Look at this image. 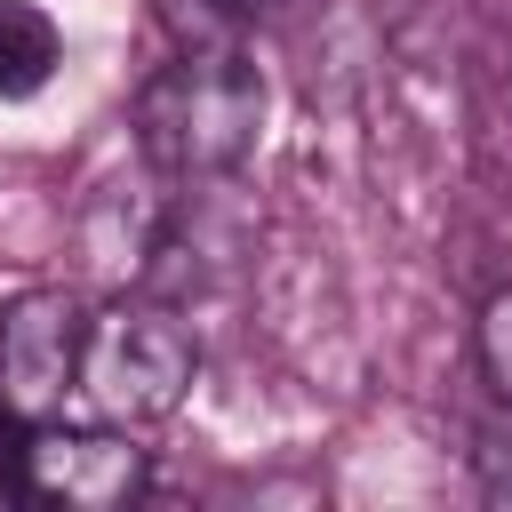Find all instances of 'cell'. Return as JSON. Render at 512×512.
<instances>
[{
	"label": "cell",
	"instance_id": "52a82bcc",
	"mask_svg": "<svg viewBox=\"0 0 512 512\" xmlns=\"http://www.w3.org/2000/svg\"><path fill=\"white\" fill-rule=\"evenodd\" d=\"M208 8H224V16H256V8H280V0H208Z\"/></svg>",
	"mask_w": 512,
	"mask_h": 512
},
{
	"label": "cell",
	"instance_id": "277c9868",
	"mask_svg": "<svg viewBox=\"0 0 512 512\" xmlns=\"http://www.w3.org/2000/svg\"><path fill=\"white\" fill-rule=\"evenodd\" d=\"M80 352H88V312L64 288H24L0 312V416L48 424L80 392Z\"/></svg>",
	"mask_w": 512,
	"mask_h": 512
},
{
	"label": "cell",
	"instance_id": "3957f363",
	"mask_svg": "<svg viewBox=\"0 0 512 512\" xmlns=\"http://www.w3.org/2000/svg\"><path fill=\"white\" fill-rule=\"evenodd\" d=\"M152 480V456L128 440V424H96V432H72V424H24V448H16V488L32 504H64V512H112V504H136Z\"/></svg>",
	"mask_w": 512,
	"mask_h": 512
},
{
	"label": "cell",
	"instance_id": "6da1fadb",
	"mask_svg": "<svg viewBox=\"0 0 512 512\" xmlns=\"http://www.w3.org/2000/svg\"><path fill=\"white\" fill-rule=\"evenodd\" d=\"M264 136V72L240 48H184L136 96V144L160 176H232Z\"/></svg>",
	"mask_w": 512,
	"mask_h": 512
},
{
	"label": "cell",
	"instance_id": "5b68a950",
	"mask_svg": "<svg viewBox=\"0 0 512 512\" xmlns=\"http://www.w3.org/2000/svg\"><path fill=\"white\" fill-rule=\"evenodd\" d=\"M56 64H64L56 24H48L32 0H0V96H8V104H16V96H40V88L56 80Z\"/></svg>",
	"mask_w": 512,
	"mask_h": 512
},
{
	"label": "cell",
	"instance_id": "7a4b0ae2",
	"mask_svg": "<svg viewBox=\"0 0 512 512\" xmlns=\"http://www.w3.org/2000/svg\"><path fill=\"white\" fill-rule=\"evenodd\" d=\"M192 328L160 304H112L88 320V352H80V400L104 424H160L176 416V400L192 392Z\"/></svg>",
	"mask_w": 512,
	"mask_h": 512
},
{
	"label": "cell",
	"instance_id": "8992f818",
	"mask_svg": "<svg viewBox=\"0 0 512 512\" xmlns=\"http://www.w3.org/2000/svg\"><path fill=\"white\" fill-rule=\"evenodd\" d=\"M480 368H488V384L512 400V288H496V296L480 304Z\"/></svg>",
	"mask_w": 512,
	"mask_h": 512
}]
</instances>
